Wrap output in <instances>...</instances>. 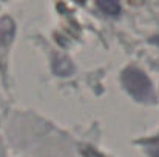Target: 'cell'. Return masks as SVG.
<instances>
[{
    "label": "cell",
    "instance_id": "obj_1",
    "mask_svg": "<svg viewBox=\"0 0 159 157\" xmlns=\"http://www.w3.org/2000/svg\"><path fill=\"white\" fill-rule=\"evenodd\" d=\"M122 83L130 96H133L138 102L153 103L155 91L150 79L138 68H127L122 72Z\"/></svg>",
    "mask_w": 159,
    "mask_h": 157
},
{
    "label": "cell",
    "instance_id": "obj_2",
    "mask_svg": "<svg viewBox=\"0 0 159 157\" xmlns=\"http://www.w3.org/2000/svg\"><path fill=\"white\" fill-rule=\"evenodd\" d=\"M98 6L101 8L102 12H105L107 15L116 17L120 14V2L119 0H96Z\"/></svg>",
    "mask_w": 159,
    "mask_h": 157
},
{
    "label": "cell",
    "instance_id": "obj_3",
    "mask_svg": "<svg viewBox=\"0 0 159 157\" xmlns=\"http://www.w3.org/2000/svg\"><path fill=\"white\" fill-rule=\"evenodd\" d=\"M150 153H152V156L153 157H159V137L158 139H155L152 143H150Z\"/></svg>",
    "mask_w": 159,
    "mask_h": 157
},
{
    "label": "cell",
    "instance_id": "obj_4",
    "mask_svg": "<svg viewBox=\"0 0 159 157\" xmlns=\"http://www.w3.org/2000/svg\"><path fill=\"white\" fill-rule=\"evenodd\" d=\"M152 43H155V45H158L159 46V36H156V37H153V39H152Z\"/></svg>",
    "mask_w": 159,
    "mask_h": 157
},
{
    "label": "cell",
    "instance_id": "obj_5",
    "mask_svg": "<svg viewBox=\"0 0 159 157\" xmlns=\"http://www.w3.org/2000/svg\"><path fill=\"white\" fill-rule=\"evenodd\" d=\"M76 2H79V3H84V2H85V0H76Z\"/></svg>",
    "mask_w": 159,
    "mask_h": 157
}]
</instances>
